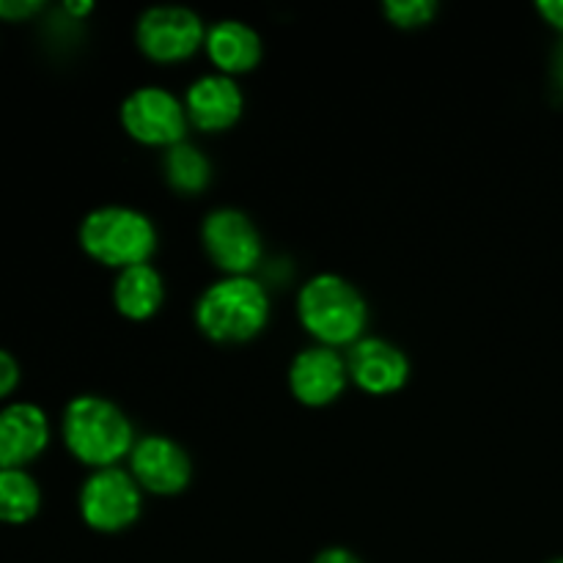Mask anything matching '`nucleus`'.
I'll return each instance as SVG.
<instances>
[{
  "instance_id": "nucleus-1",
  "label": "nucleus",
  "mask_w": 563,
  "mask_h": 563,
  "mask_svg": "<svg viewBox=\"0 0 563 563\" xmlns=\"http://www.w3.org/2000/svg\"><path fill=\"white\" fill-rule=\"evenodd\" d=\"M60 438L77 462L99 471V467H115L124 456H130L135 445V429L119 405L104 396L82 394L64 407Z\"/></svg>"
},
{
  "instance_id": "nucleus-2",
  "label": "nucleus",
  "mask_w": 563,
  "mask_h": 563,
  "mask_svg": "<svg viewBox=\"0 0 563 563\" xmlns=\"http://www.w3.org/2000/svg\"><path fill=\"white\" fill-rule=\"evenodd\" d=\"M302 328L324 346H352L366 335L368 306L357 286L335 273H319L297 295Z\"/></svg>"
},
{
  "instance_id": "nucleus-3",
  "label": "nucleus",
  "mask_w": 563,
  "mask_h": 563,
  "mask_svg": "<svg viewBox=\"0 0 563 563\" xmlns=\"http://www.w3.org/2000/svg\"><path fill=\"white\" fill-rule=\"evenodd\" d=\"M269 295L253 275H223L196 302V322L218 344H242L267 328Z\"/></svg>"
},
{
  "instance_id": "nucleus-4",
  "label": "nucleus",
  "mask_w": 563,
  "mask_h": 563,
  "mask_svg": "<svg viewBox=\"0 0 563 563\" xmlns=\"http://www.w3.org/2000/svg\"><path fill=\"white\" fill-rule=\"evenodd\" d=\"M80 247L99 264L113 269L146 264L157 247V229L141 209L108 203L82 218L77 231Z\"/></svg>"
},
{
  "instance_id": "nucleus-5",
  "label": "nucleus",
  "mask_w": 563,
  "mask_h": 563,
  "mask_svg": "<svg viewBox=\"0 0 563 563\" xmlns=\"http://www.w3.org/2000/svg\"><path fill=\"white\" fill-rule=\"evenodd\" d=\"M80 517L91 531L119 533L135 526L143 509V489L124 467H99L82 482Z\"/></svg>"
},
{
  "instance_id": "nucleus-6",
  "label": "nucleus",
  "mask_w": 563,
  "mask_h": 563,
  "mask_svg": "<svg viewBox=\"0 0 563 563\" xmlns=\"http://www.w3.org/2000/svg\"><path fill=\"white\" fill-rule=\"evenodd\" d=\"M121 126L146 146L170 148L185 141L187 110L174 91L163 86H141L121 102Z\"/></svg>"
},
{
  "instance_id": "nucleus-7",
  "label": "nucleus",
  "mask_w": 563,
  "mask_h": 563,
  "mask_svg": "<svg viewBox=\"0 0 563 563\" xmlns=\"http://www.w3.org/2000/svg\"><path fill=\"white\" fill-rule=\"evenodd\" d=\"M137 47L143 55L159 64H174V60H185L203 47L207 38V27L203 20L187 5H152L137 16L135 25Z\"/></svg>"
},
{
  "instance_id": "nucleus-8",
  "label": "nucleus",
  "mask_w": 563,
  "mask_h": 563,
  "mask_svg": "<svg viewBox=\"0 0 563 563\" xmlns=\"http://www.w3.org/2000/svg\"><path fill=\"white\" fill-rule=\"evenodd\" d=\"M201 242L225 275H251L262 262V234L242 209L220 207L203 218Z\"/></svg>"
},
{
  "instance_id": "nucleus-9",
  "label": "nucleus",
  "mask_w": 563,
  "mask_h": 563,
  "mask_svg": "<svg viewBox=\"0 0 563 563\" xmlns=\"http://www.w3.org/2000/svg\"><path fill=\"white\" fill-rule=\"evenodd\" d=\"M130 473L141 489L154 495H179L192 478V462L176 440L146 434L130 451Z\"/></svg>"
},
{
  "instance_id": "nucleus-10",
  "label": "nucleus",
  "mask_w": 563,
  "mask_h": 563,
  "mask_svg": "<svg viewBox=\"0 0 563 563\" xmlns=\"http://www.w3.org/2000/svg\"><path fill=\"white\" fill-rule=\"evenodd\" d=\"M350 383V366L339 350L311 344L289 363V388L306 407H324L339 399Z\"/></svg>"
},
{
  "instance_id": "nucleus-11",
  "label": "nucleus",
  "mask_w": 563,
  "mask_h": 563,
  "mask_svg": "<svg viewBox=\"0 0 563 563\" xmlns=\"http://www.w3.org/2000/svg\"><path fill=\"white\" fill-rule=\"evenodd\" d=\"M346 366L352 383L374 396L396 394L410 379V361L405 352L377 335H363L357 344H352Z\"/></svg>"
},
{
  "instance_id": "nucleus-12",
  "label": "nucleus",
  "mask_w": 563,
  "mask_h": 563,
  "mask_svg": "<svg viewBox=\"0 0 563 563\" xmlns=\"http://www.w3.org/2000/svg\"><path fill=\"white\" fill-rule=\"evenodd\" d=\"M49 445V418L33 401H9L0 410V467L27 471Z\"/></svg>"
},
{
  "instance_id": "nucleus-13",
  "label": "nucleus",
  "mask_w": 563,
  "mask_h": 563,
  "mask_svg": "<svg viewBox=\"0 0 563 563\" xmlns=\"http://www.w3.org/2000/svg\"><path fill=\"white\" fill-rule=\"evenodd\" d=\"M245 108V97L236 80L223 71H209L190 82L185 93V110L190 124L203 132H220L236 124Z\"/></svg>"
},
{
  "instance_id": "nucleus-14",
  "label": "nucleus",
  "mask_w": 563,
  "mask_h": 563,
  "mask_svg": "<svg viewBox=\"0 0 563 563\" xmlns=\"http://www.w3.org/2000/svg\"><path fill=\"white\" fill-rule=\"evenodd\" d=\"M209 58L223 75H242L262 60V36L242 20H220L207 27L203 38Z\"/></svg>"
},
{
  "instance_id": "nucleus-15",
  "label": "nucleus",
  "mask_w": 563,
  "mask_h": 563,
  "mask_svg": "<svg viewBox=\"0 0 563 563\" xmlns=\"http://www.w3.org/2000/svg\"><path fill=\"white\" fill-rule=\"evenodd\" d=\"M165 284L163 275L152 264H132V267L119 269L113 284V306L119 308L121 317L132 322L154 317L163 306Z\"/></svg>"
},
{
  "instance_id": "nucleus-16",
  "label": "nucleus",
  "mask_w": 563,
  "mask_h": 563,
  "mask_svg": "<svg viewBox=\"0 0 563 563\" xmlns=\"http://www.w3.org/2000/svg\"><path fill=\"white\" fill-rule=\"evenodd\" d=\"M42 509V489L22 467H0V522L25 526Z\"/></svg>"
},
{
  "instance_id": "nucleus-17",
  "label": "nucleus",
  "mask_w": 563,
  "mask_h": 563,
  "mask_svg": "<svg viewBox=\"0 0 563 563\" xmlns=\"http://www.w3.org/2000/svg\"><path fill=\"white\" fill-rule=\"evenodd\" d=\"M163 174L174 190L179 192H201L212 179V165L207 154L192 143L181 141L176 146L165 148L163 154Z\"/></svg>"
},
{
  "instance_id": "nucleus-18",
  "label": "nucleus",
  "mask_w": 563,
  "mask_h": 563,
  "mask_svg": "<svg viewBox=\"0 0 563 563\" xmlns=\"http://www.w3.org/2000/svg\"><path fill=\"white\" fill-rule=\"evenodd\" d=\"M385 16L399 27H421L438 14L434 0H385Z\"/></svg>"
},
{
  "instance_id": "nucleus-19",
  "label": "nucleus",
  "mask_w": 563,
  "mask_h": 563,
  "mask_svg": "<svg viewBox=\"0 0 563 563\" xmlns=\"http://www.w3.org/2000/svg\"><path fill=\"white\" fill-rule=\"evenodd\" d=\"M20 363H16V357L11 355L9 350H3L0 346V401L9 399L11 394L16 390V385H20Z\"/></svg>"
},
{
  "instance_id": "nucleus-20",
  "label": "nucleus",
  "mask_w": 563,
  "mask_h": 563,
  "mask_svg": "<svg viewBox=\"0 0 563 563\" xmlns=\"http://www.w3.org/2000/svg\"><path fill=\"white\" fill-rule=\"evenodd\" d=\"M44 9L38 0H0V20L5 22H25Z\"/></svg>"
},
{
  "instance_id": "nucleus-21",
  "label": "nucleus",
  "mask_w": 563,
  "mask_h": 563,
  "mask_svg": "<svg viewBox=\"0 0 563 563\" xmlns=\"http://www.w3.org/2000/svg\"><path fill=\"white\" fill-rule=\"evenodd\" d=\"M311 563H366V561L346 548H324V550H319L317 559H313Z\"/></svg>"
},
{
  "instance_id": "nucleus-22",
  "label": "nucleus",
  "mask_w": 563,
  "mask_h": 563,
  "mask_svg": "<svg viewBox=\"0 0 563 563\" xmlns=\"http://www.w3.org/2000/svg\"><path fill=\"white\" fill-rule=\"evenodd\" d=\"M537 11L544 16V22L563 33V0H539Z\"/></svg>"
},
{
  "instance_id": "nucleus-23",
  "label": "nucleus",
  "mask_w": 563,
  "mask_h": 563,
  "mask_svg": "<svg viewBox=\"0 0 563 563\" xmlns=\"http://www.w3.org/2000/svg\"><path fill=\"white\" fill-rule=\"evenodd\" d=\"M91 9H93V3H64V11L69 16H86V14H91Z\"/></svg>"
},
{
  "instance_id": "nucleus-24",
  "label": "nucleus",
  "mask_w": 563,
  "mask_h": 563,
  "mask_svg": "<svg viewBox=\"0 0 563 563\" xmlns=\"http://www.w3.org/2000/svg\"><path fill=\"white\" fill-rule=\"evenodd\" d=\"M553 71H555V80H559V86L563 88V42L559 44V49H555V60H553Z\"/></svg>"
},
{
  "instance_id": "nucleus-25",
  "label": "nucleus",
  "mask_w": 563,
  "mask_h": 563,
  "mask_svg": "<svg viewBox=\"0 0 563 563\" xmlns=\"http://www.w3.org/2000/svg\"><path fill=\"white\" fill-rule=\"evenodd\" d=\"M548 563H563V555H561V559H553V561H548Z\"/></svg>"
}]
</instances>
